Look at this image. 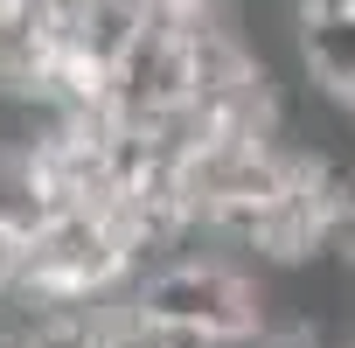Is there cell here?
I'll list each match as a JSON object with an SVG mask.
<instances>
[{"label":"cell","instance_id":"6da1fadb","mask_svg":"<svg viewBox=\"0 0 355 348\" xmlns=\"http://www.w3.org/2000/svg\"><path fill=\"white\" fill-rule=\"evenodd\" d=\"M132 299L146 313L174 320V327L202 334L209 348H237L265 327V272H251L244 258H230L202 237L160 251L153 265H139Z\"/></svg>","mask_w":355,"mask_h":348},{"label":"cell","instance_id":"7a4b0ae2","mask_svg":"<svg viewBox=\"0 0 355 348\" xmlns=\"http://www.w3.org/2000/svg\"><path fill=\"white\" fill-rule=\"evenodd\" d=\"M223 0H153V15H167V21H196V15H216Z\"/></svg>","mask_w":355,"mask_h":348}]
</instances>
